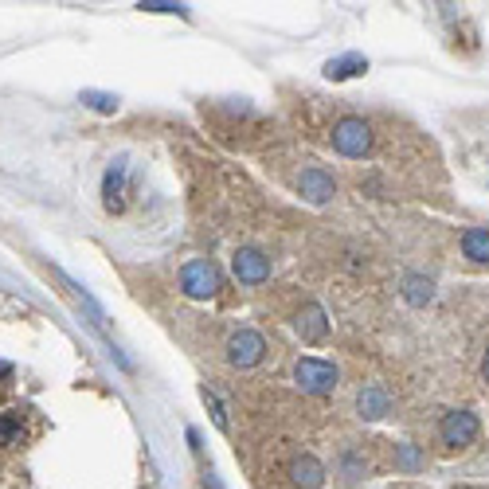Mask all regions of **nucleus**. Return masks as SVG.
Masks as SVG:
<instances>
[{"mask_svg": "<svg viewBox=\"0 0 489 489\" xmlns=\"http://www.w3.org/2000/svg\"><path fill=\"white\" fill-rule=\"evenodd\" d=\"M443 443L446 446H470L474 439H478V415H470V412H451L443 419Z\"/></svg>", "mask_w": 489, "mask_h": 489, "instance_id": "nucleus-5", "label": "nucleus"}, {"mask_svg": "<svg viewBox=\"0 0 489 489\" xmlns=\"http://www.w3.org/2000/svg\"><path fill=\"white\" fill-rule=\"evenodd\" d=\"M462 250L474 262H489V228H470L462 235Z\"/></svg>", "mask_w": 489, "mask_h": 489, "instance_id": "nucleus-12", "label": "nucleus"}, {"mask_svg": "<svg viewBox=\"0 0 489 489\" xmlns=\"http://www.w3.org/2000/svg\"><path fill=\"white\" fill-rule=\"evenodd\" d=\"M333 192H337V184L329 173H321V168H306V173H301V196H306V200L325 204Z\"/></svg>", "mask_w": 489, "mask_h": 489, "instance_id": "nucleus-7", "label": "nucleus"}, {"mask_svg": "<svg viewBox=\"0 0 489 489\" xmlns=\"http://www.w3.org/2000/svg\"><path fill=\"white\" fill-rule=\"evenodd\" d=\"M298 333H301V341H321L325 333H329V317H325V310L317 306V301H310L306 310L298 313Z\"/></svg>", "mask_w": 489, "mask_h": 489, "instance_id": "nucleus-8", "label": "nucleus"}, {"mask_svg": "<svg viewBox=\"0 0 489 489\" xmlns=\"http://www.w3.org/2000/svg\"><path fill=\"white\" fill-rule=\"evenodd\" d=\"M368 71V59L364 56H341V59H329L325 63V75L341 83V78H352V75H364Z\"/></svg>", "mask_w": 489, "mask_h": 489, "instance_id": "nucleus-11", "label": "nucleus"}, {"mask_svg": "<svg viewBox=\"0 0 489 489\" xmlns=\"http://www.w3.org/2000/svg\"><path fill=\"white\" fill-rule=\"evenodd\" d=\"M356 407H361L364 419H384L392 412V395L384 388H364L361 400H356Z\"/></svg>", "mask_w": 489, "mask_h": 489, "instance_id": "nucleus-10", "label": "nucleus"}, {"mask_svg": "<svg viewBox=\"0 0 489 489\" xmlns=\"http://www.w3.org/2000/svg\"><path fill=\"white\" fill-rule=\"evenodd\" d=\"M403 298L412 301V306H427V301L434 298V286H431V279H419V274H407V279H403Z\"/></svg>", "mask_w": 489, "mask_h": 489, "instance_id": "nucleus-15", "label": "nucleus"}, {"mask_svg": "<svg viewBox=\"0 0 489 489\" xmlns=\"http://www.w3.org/2000/svg\"><path fill=\"white\" fill-rule=\"evenodd\" d=\"M204 403H208L211 419H216V427H219V431H228V415H223V403H219V400H216V395H211L208 388H204Z\"/></svg>", "mask_w": 489, "mask_h": 489, "instance_id": "nucleus-19", "label": "nucleus"}, {"mask_svg": "<svg viewBox=\"0 0 489 489\" xmlns=\"http://www.w3.org/2000/svg\"><path fill=\"white\" fill-rule=\"evenodd\" d=\"M231 270H235V279L239 282H267L270 279V259L262 255V250L255 247H243V250H235V259H231Z\"/></svg>", "mask_w": 489, "mask_h": 489, "instance_id": "nucleus-4", "label": "nucleus"}, {"mask_svg": "<svg viewBox=\"0 0 489 489\" xmlns=\"http://www.w3.org/2000/svg\"><path fill=\"white\" fill-rule=\"evenodd\" d=\"M145 12H177V16H188V8L184 5H168V0H145V5H138Z\"/></svg>", "mask_w": 489, "mask_h": 489, "instance_id": "nucleus-20", "label": "nucleus"}, {"mask_svg": "<svg viewBox=\"0 0 489 489\" xmlns=\"http://www.w3.org/2000/svg\"><path fill=\"white\" fill-rule=\"evenodd\" d=\"M59 279H63V282H67V290H71V294H75V301H78V306H83V310L90 313V321H95V329H106V313L98 310V301H95V298H90V294H87V290H83V286H78V282L71 279V274H63V270H59Z\"/></svg>", "mask_w": 489, "mask_h": 489, "instance_id": "nucleus-13", "label": "nucleus"}, {"mask_svg": "<svg viewBox=\"0 0 489 489\" xmlns=\"http://www.w3.org/2000/svg\"><path fill=\"white\" fill-rule=\"evenodd\" d=\"M180 286L188 298H211L219 290V270L211 267V262H188V267L180 270Z\"/></svg>", "mask_w": 489, "mask_h": 489, "instance_id": "nucleus-3", "label": "nucleus"}, {"mask_svg": "<svg viewBox=\"0 0 489 489\" xmlns=\"http://www.w3.org/2000/svg\"><path fill=\"white\" fill-rule=\"evenodd\" d=\"M294 380H298L301 392H310V395H329V392L337 388V368L325 364V361H313V356H306V361L294 364Z\"/></svg>", "mask_w": 489, "mask_h": 489, "instance_id": "nucleus-2", "label": "nucleus"}, {"mask_svg": "<svg viewBox=\"0 0 489 489\" xmlns=\"http://www.w3.org/2000/svg\"><path fill=\"white\" fill-rule=\"evenodd\" d=\"M208 489H223V485L216 482V474H208Z\"/></svg>", "mask_w": 489, "mask_h": 489, "instance_id": "nucleus-21", "label": "nucleus"}, {"mask_svg": "<svg viewBox=\"0 0 489 489\" xmlns=\"http://www.w3.org/2000/svg\"><path fill=\"white\" fill-rule=\"evenodd\" d=\"M262 352H267V345H262L259 333H250V329H243V333H235L228 341V361L239 364V368H250L262 361Z\"/></svg>", "mask_w": 489, "mask_h": 489, "instance_id": "nucleus-6", "label": "nucleus"}, {"mask_svg": "<svg viewBox=\"0 0 489 489\" xmlns=\"http://www.w3.org/2000/svg\"><path fill=\"white\" fill-rule=\"evenodd\" d=\"M482 376L489 380V352H485V361H482Z\"/></svg>", "mask_w": 489, "mask_h": 489, "instance_id": "nucleus-22", "label": "nucleus"}, {"mask_svg": "<svg viewBox=\"0 0 489 489\" xmlns=\"http://www.w3.org/2000/svg\"><path fill=\"white\" fill-rule=\"evenodd\" d=\"M83 102L95 106V110H102V114H114V110H117V98H114V95H95V90H87Z\"/></svg>", "mask_w": 489, "mask_h": 489, "instance_id": "nucleus-18", "label": "nucleus"}, {"mask_svg": "<svg viewBox=\"0 0 489 489\" xmlns=\"http://www.w3.org/2000/svg\"><path fill=\"white\" fill-rule=\"evenodd\" d=\"M122 177H126V165L122 161H117L114 168H110V173H106V184H102V196H106V208H110V211H122Z\"/></svg>", "mask_w": 489, "mask_h": 489, "instance_id": "nucleus-14", "label": "nucleus"}, {"mask_svg": "<svg viewBox=\"0 0 489 489\" xmlns=\"http://www.w3.org/2000/svg\"><path fill=\"white\" fill-rule=\"evenodd\" d=\"M333 145H337V153H345V157H364L372 149V126H368L364 117H341L333 126Z\"/></svg>", "mask_w": 489, "mask_h": 489, "instance_id": "nucleus-1", "label": "nucleus"}, {"mask_svg": "<svg viewBox=\"0 0 489 489\" xmlns=\"http://www.w3.org/2000/svg\"><path fill=\"white\" fill-rule=\"evenodd\" d=\"M395 462H400L403 470H419L423 466V454L415 451V446H395Z\"/></svg>", "mask_w": 489, "mask_h": 489, "instance_id": "nucleus-17", "label": "nucleus"}, {"mask_svg": "<svg viewBox=\"0 0 489 489\" xmlns=\"http://www.w3.org/2000/svg\"><path fill=\"white\" fill-rule=\"evenodd\" d=\"M8 376V364H0V380H5Z\"/></svg>", "mask_w": 489, "mask_h": 489, "instance_id": "nucleus-23", "label": "nucleus"}, {"mask_svg": "<svg viewBox=\"0 0 489 489\" xmlns=\"http://www.w3.org/2000/svg\"><path fill=\"white\" fill-rule=\"evenodd\" d=\"M20 443H24L20 412H0V446H20Z\"/></svg>", "mask_w": 489, "mask_h": 489, "instance_id": "nucleus-16", "label": "nucleus"}, {"mask_svg": "<svg viewBox=\"0 0 489 489\" xmlns=\"http://www.w3.org/2000/svg\"><path fill=\"white\" fill-rule=\"evenodd\" d=\"M290 478H294L298 489H317V485H321V478H325V470H321V462H317V458L301 454V458L290 462Z\"/></svg>", "mask_w": 489, "mask_h": 489, "instance_id": "nucleus-9", "label": "nucleus"}]
</instances>
